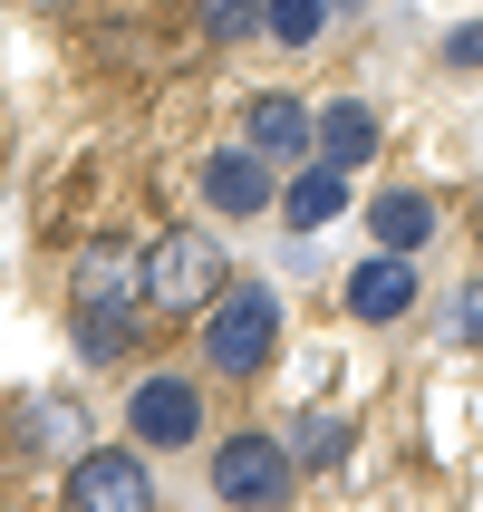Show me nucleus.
<instances>
[{"instance_id": "6ab92c4d", "label": "nucleus", "mask_w": 483, "mask_h": 512, "mask_svg": "<svg viewBox=\"0 0 483 512\" xmlns=\"http://www.w3.org/2000/svg\"><path fill=\"white\" fill-rule=\"evenodd\" d=\"M445 58H455V68H483V29H455V39H445Z\"/></svg>"}, {"instance_id": "f8f14e48", "label": "nucleus", "mask_w": 483, "mask_h": 512, "mask_svg": "<svg viewBox=\"0 0 483 512\" xmlns=\"http://www.w3.org/2000/svg\"><path fill=\"white\" fill-rule=\"evenodd\" d=\"M339 213H348V174H339V165H310V174L281 194V223H290V232H329Z\"/></svg>"}, {"instance_id": "0eeeda50", "label": "nucleus", "mask_w": 483, "mask_h": 512, "mask_svg": "<svg viewBox=\"0 0 483 512\" xmlns=\"http://www.w3.org/2000/svg\"><path fill=\"white\" fill-rule=\"evenodd\" d=\"M10 445H20V455H68L78 464L87 455V406L78 397H20L10 406Z\"/></svg>"}, {"instance_id": "20e7f679", "label": "nucleus", "mask_w": 483, "mask_h": 512, "mask_svg": "<svg viewBox=\"0 0 483 512\" xmlns=\"http://www.w3.org/2000/svg\"><path fill=\"white\" fill-rule=\"evenodd\" d=\"M68 512H155V474L136 445H87L68 464Z\"/></svg>"}, {"instance_id": "7ed1b4c3", "label": "nucleus", "mask_w": 483, "mask_h": 512, "mask_svg": "<svg viewBox=\"0 0 483 512\" xmlns=\"http://www.w3.org/2000/svg\"><path fill=\"white\" fill-rule=\"evenodd\" d=\"M68 290H78V319H145V252L97 232L78 252V271H68Z\"/></svg>"}, {"instance_id": "ddd939ff", "label": "nucleus", "mask_w": 483, "mask_h": 512, "mask_svg": "<svg viewBox=\"0 0 483 512\" xmlns=\"http://www.w3.org/2000/svg\"><path fill=\"white\" fill-rule=\"evenodd\" d=\"M368 232H377V252H416L435 232V203L426 194H377L368 203Z\"/></svg>"}, {"instance_id": "39448f33", "label": "nucleus", "mask_w": 483, "mask_h": 512, "mask_svg": "<svg viewBox=\"0 0 483 512\" xmlns=\"http://www.w3.org/2000/svg\"><path fill=\"white\" fill-rule=\"evenodd\" d=\"M213 493H223L232 512H271L290 493V445H271V435H232V445H213Z\"/></svg>"}, {"instance_id": "1a4fd4ad", "label": "nucleus", "mask_w": 483, "mask_h": 512, "mask_svg": "<svg viewBox=\"0 0 483 512\" xmlns=\"http://www.w3.org/2000/svg\"><path fill=\"white\" fill-rule=\"evenodd\" d=\"M203 203H213V213H261V203H271V174H261L252 145H223V155L203 165Z\"/></svg>"}, {"instance_id": "a211bd4d", "label": "nucleus", "mask_w": 483, "mask_h": 512, "mask_svg": "<svg viewBox=\"0 0 483 512\" xmlns=\"http://www.w3.org/2000/svg\"><path fill=\"white\" fill-rule=\"evenodd\" d=\"M455 339H474V348H483V281H464V290H455Z\"/></svg>"}, {"instance_id": "9d476101", "label": "nucleus", "mask_w": 483, "mask_h": 512, "mask_svg": "<svg viewBox=\"0 0 483 512\" xmlns=\"http://www.w3.org/2000/svg\"><path fill=\"white\" fill-rule=\"evenodd\" d=\"M310 145H319V165L358 174V165L377 155V116H368V107H348V97H339V107H319V116H310Z\"/></svg>"}, {"instance_id": "f03ea898", "label": "nucleus", "mask_w": 483, "mask_h": 512, "mask_svg": "<svg viewBox=\"0 0 483 512\" xmlns=\"http://www.w3.org/2000/svg\"><path fill=\"white\" fill-rule=\"evenodd\" d=\"M271 358H281V300L252 290V281L223 290V300L203 310V368H223L232 387H242V377H261Z\"/></svg>"}, {"instance_id": "f3484780", "label": "nucleus", "mask_w": 483, "mask_h": 512, "mask_svg": "<svg viewBox=\"0 0 483 512\" xmlns=\"http://www.w3.org/2000/svg\"><path fill=\"white\" fill-rule=\"evenodd\" d=\"M126 339H136V319H78V348H87V358H116Z\"/></svg>"}, {"instance_id": "f257e3e1", "label": "nucleus", "mask_w": 483, "mask_h": 512, "mask_svg": "<svg viewBox=\"0 0 483 512\" xmlns=\"http://www.w3.org/2000/svg\"><path fill=\"white\" fill-rule=\"evenodd\" d=\"M232 290V271H223V242L213 232H165V242H145V310L155 319H203L213 300Z\"/></svg>"}, {"instance_id": "6e6552de", "label": "nucleus", "mask_w": 483, "mask_h": 512, "mask_svg": "<svg viewBox=\"0 0 483 512\" xmlns=\"http://www.w3.org/2000/svg\"><path fill=\"white\" fill-rule=\"evenodd\" d=\"M348 310L358 319H406L416 310V271H406V252H377L348 271Z\"/></svg>"}, {"instance_id": "dca6fc26", "label": "nucleus", "mask_w": 483, "mask_h": 512, "mask_svg": "<svg viewBox=\"0 0 483 512\" xmlns=\"http://www.w3.org/2000/svg\"><path fill=\"white\" fill-rule=\"evenodd\" d=\"M252 29H261V0H203V39L232 49V39H252Z\"/></svg>"}, {"instance_id": "2eb2a0df", "label": "nucleus", "mask_w": 483, "mask_h": 512, "mask_svg": "<svg viewBox=\"0 0 483 512\" xmlns=\"http://www.w3.org/2000/svg\"><path fill=\"white\" fill-rule=\"evenodd\" d=\"M261 29H271L281 49H310L319 39V0H261Z\"/></svg>"}, {"instance_id": "9b49d317", "label": "nucleus", "mask_w": 483, "mask_h": 512, "mask_svg": "<svg viewBox=\"0 0 483 512\" xmlns=\"http://www.w3.org/2000/svg\"><path fill=\"white\" fill-rule=\"evenodd\" d=\"M242 145H252V155H300V145H310V107H300V97H252V107H242Z\"/></svg>"}, {"instance_id": "4468645a", "label": "nucleus", "mask_w": 483, "mask_h": 512, "mask_svg": "<svg viewBox=\"0 0 483 512\" xmlns=\"http://www.w3.org/2000/svg\"><path fill=\"white\" fill-rule=\"evenodd\" d=\"M348 455V416H329V406H310L300 426H290V464H339Z\"/></svg>"}, {"instance_id": "423d86ee", "label": "nucleus", "mask_w": 483, "mask_h": 512, "mask_svg": "<svg viewBox=\"0 0 483 512\" xmlns=\"http://www.w3.org/2000/svg\"><path fill=\"white\" fill-rule=\"evenodd\" d=\"M126 426H136V445H194L203 435V397L184 377H145L136 397H126Z\"/></svg>"}]
</instances>
